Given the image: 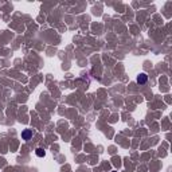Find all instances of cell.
Instances as JSON below:
<instances>
[{
    "label": "cell",
    "instance_id": "7a4b0ae2",
    "mask_svg": "<svg viewBox=\"0 0 172 172\" xmlns=\"http://www.w3.org/2000/svg\"><path fill=\"white\" fill-rule=\"evenodd\" d=\"M147 81H148V75H147V74H144V73H141L140 75L137 77V84H139V85L147 84Z\"/></svg>",
    "mask_w": 172,
    "mask_h": 172
},
{
    "label": "cell",
    "instance_id": "3957f363",
    "mask_svg": "<svg viewBox=\"0 0 172 172\" xmlns=\"http://www.w3.org/2000/svg\"><path fill=\"white\" fill-rule=\"evenodd\" d=\"M35 153H36V156H38V157H45V156H46L45 149H42V148H38V149L35 151Z\"/></svg>",
    "mask_w": 172,
    "mask_h": 172
},
{
    "label": "cell",
    "instance_id": "6da1fadb",
    "mask_svg": "<svg viewBox=\"0 0 172 172\" xmlns=\"http://www.w3.org/2000/svg\"><path fill=\"white\" fill-rule=\"evenodd\" d=\"M32 137V129H24L22 132V139L23 140H30Z\"/></svg>",
    "mask_w": 172,
    "mask_h": 172
},
{
    "label": "cell",
    "instance_id": "277c9868",
    "mask_svg": "<svg viewBox=\"0 0 172 172\" xmlns=\"http://www.w3.org/2000/svg\"><path fill=\"white\" fill-rule=\"evenodd\" d=\"M113 172H116V171H113Z\"/></svg>",
    "mask_w": 172,
    "mask_h": 172
}]
</instances>
